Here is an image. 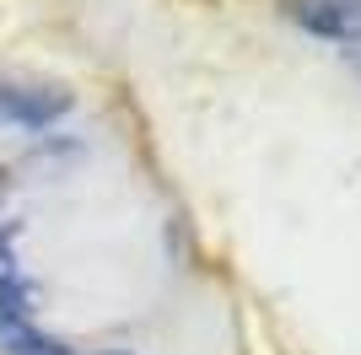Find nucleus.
<instances>
[{"instance_id":"f257e3e1","label":"nucleus","mask_w":361,"mask_h":355,"mask_svg":"<svg viewBox=\"0 0 361 355\" xmlns=\"http://www.w3.org/2000/svg\"><path fill=\"white\" fill-rule=\"evenodd\" d=\"M60 113H71V92L0 75V130H49Z\"/></svg>"},{"instance_id":"f03ea898","label":"nucleus","mask_w":361,"mask_h":355,"mask_svg":"<svg viewBox=\"0 0 361 355\" xmlns=\"http://www.w3.org/2000/svg\"><path fill=\"white\" fill-rule=\"evenodd\" d=\"M291 16L329 44H356L361 38V0H291Z\"/></svg>"},{"instance_id":"7ed1b4c3","label":"nucleus","mask_w":361,"mask_h":355,"mask_svg":"<svg viewBox=\"0 0 361 355\" xmlns=\"http://www.w3.org/2000/svg\"><path fill=\"white\" fill-rule=\"evenodd\" d=\"M0 280H22V275H16V259H11V237H6V226H0Z\"/></svg>"},{"instance_id":"20e7f679","label":"nucleus","mask_w":361,"mask_h":355,"mask_svg":"<svg viewBox=\"0 0 361 355\" xmlns=\"http://www.w3.org/2000/svg\"><path fill=\"white\" fill-rule=\"evenodd\" d=\"M345 59H350V65L361 70V38H356V44H345Z\"/></svg>"}]
</instances>
